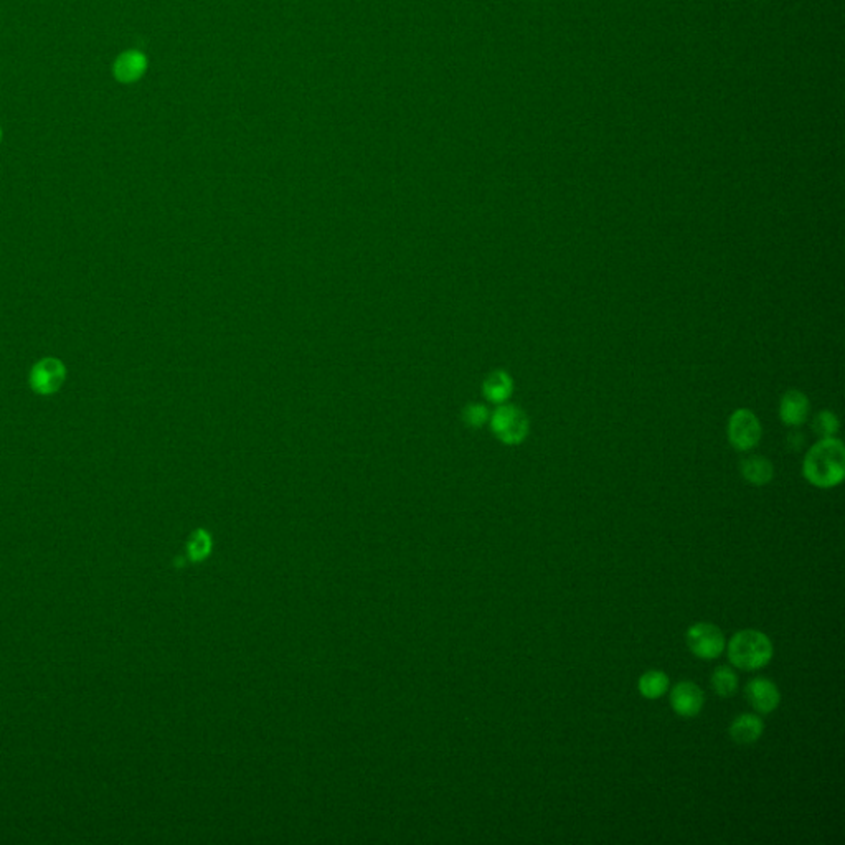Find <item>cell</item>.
I'll return each instance as SVG.
<instances>
[{
    "instance_id": "obj_3",
    "label": "cell",
    "mask_w": 845,
    "mask_h": 845,
    "mask_svg": "<svg viewBox=\"0 0 845 845\" xmlns=\"http://www.w3.org/2000/svg\"><path fill=\"white\" fill-rule=\"evenodd\" d=\"M491 428L500 443L517 446L529 436L530 421L519 406L502 403L491 417Z\"/></svg>"
},
{
    "instance_id": "obj_18",
    "label": "cell",
    "mask_w": 845,
    "mask_h": 845,
    "mask_svg": "<svg viewBox=\"0 0 845 845\" xmlns=\"http://www.w3.org/2000/svg\"><path fill=\"white\" fill-rule=\"evenodd\" d=\"M487 419H489V411H487L485 406L477 405V403L466 406V410H464V421H466L469 427L479 428V427L484 425Z\"/></svg>"
},
{
    "instance_id": "obj_2",
    "label": "cell",
    "mask_w": 845,
    "mask_h": 845,
    "mask_svg": "<svg viewBox=\"0 0 845 845\" xmlns=\"http://www.w3.org/2000/svg\"><path fill=\"white\" fill-rule=\"evenodd\" d=\"M728 661L742 670H758L769 664L773 659V643L765 632L743 630L733 634L727 646Z\"/></svg>"
},
{
    "instance_id": "obj_8",
    "label": "cell",
    "mask_w": 845,
    "mask_h": 845,
    "mask_svg": "<svg viewBox=\"0 0 845 845\" xmlns=\"http://www.w3.org/2000/svg\"><path fill=\"white\" fill-rule=\"evenodd\" d=\"M744 694H746L748 703L761 715L773 713L781 703V692L778 686L765 677H756L753 680H750L744 688Z\"/></svg>"
},
{
    "instance_id": "obj_19",
    "label": "cell",
    "mask_w": 845,
    "mask_h": 845,
    "mask_svg": "<svg viewBox=\"0 0 845 845\" xmlns=\"http://www.w3.org/2000/svg\"><path fill=\"white\" fill-rule=\"evenodd\" d=\"M0 141H2V129H0Z\"/></svg>"
},
{
    "instance_id": "obj_14",
    "label": "cell",
    "mask_w": 845,
    "mask_h": 845,
    "mask_svg": "<svg viewBox=\"0 0 845 845\" xmlns=\"http://www.w3.org/2000/svg\"><path fill=\"white\" fill-rule=\"evenodd\" d=\"M669 686H670V680L662 670H647V672H644L641 678H639V682H638L639 694L643 695L644 699L647 700L662 697L665 692L669 690Z\"/></svg>"
},
{
    "instance_id": "obj_10",
    "label": "cell",
    "mask_w": 845,
    "mask_h": 845,
    "mask_svg": "<svg viewBox=\"0 0 845 845\" xmlns=\"http://www.w3.org/2000/svg\"><path fill=\"white\" fill-rule=\"evenodd\" d=\"M147 69V57L142 52L127 50L114 61V78L119 83L131 85L144 77Z\"/></svg>"
},
{
    "instance_id": "obj_13",
    "label": "cell",
    "mask_w": 845,
    "mask_h": 845,
    "mask_svg": "<svg viewBox=\"0 0 845 845\" xmlns=\"http://www.w3.org/2000/svg\"><path fill=\"white\" fill-rule=\"evenodd\" d=\"M512 390H514V382H512L510 375L508 372H502V370L491 373L485 378L484 385H483L485 398L489 402L496 403V405L506 403L508 396L512 394Z\"/></svg>"
},
{
    "instance_id": "obj_15",
    "label": "cell",
    "mask_w": 845,
    "mask_h": 845,
    "mask_svg": "<svg viewBox=\"0 0 845 845\" xmlns=\"http://www.w3.org/2000/svg\"><path fill=\"white\" fill-rule=\"evenodd\" d=\"M711 687L713 690L723 697V699H728V697H733L738 690V676L736 672L733 670L732 667L728 665H720L713 670L711 674Z\"/></svg>"
},
{
    "instance_id": "obj_9",
    "label": "cell",
    "mask_w": 845,
    "mask_h": 845,
    "mask_svg": "<svg viewBox=\"0 0 845 845\" xmlns=\"http://www.w3.org/2000/svg\"><path fill=\"white\" fill-rule=\"evenodd\" d=\"M811 411L809 398L800 390H788L779 403V418L788 427H800Z\"/></svg>"
},
{
    "instance_id": "obj_6",
    "label": "cell",
    "mask_w": 845,
    "mask_h": 845,
    "mask_svg": "<svg viewBox=\"0 0 845 845\" xmlns=\"http://www.w3.org/2000/svg\"><path fill=\"white\" fill-rule=\"evenodd\" d=\"M28 382L37 394L48 396L57 394L67 382V367L60 359L45 357L32 367Z\"/></svg>"
},
{
    "instance_id": "obj_17",
    "label": "cell",
    "mask_w": 845,
    "mask_h": 845,
    "mask_svg": "<svg viewBox=\"0 0 845 845\" xmlns=\"http://www.w3.org/2000/svg\"><path fill=\"white\" fill-rule=\"evenodd\" d=\"M210 548H212V540H210V535L203 530H197L191 537L189 540V545H187V552H189V557L193 562H200L203 560L208 553H210Z\"/></svg>"
},
{
    "instance_id": "obj_12",
    "label": "cell",
    "mask_w": 845,
    "mask_h": 845,
    "mask_svg": "<svg viewBox=\"0 0 845 845\" xmlns=\"http://www.w3.org/2000/svg\"><path fill=\"white\" fill-rule=\"evenodd\" d=\"M740 473L743 475L744 481L753 485H767L771 483L775 475V467L767 458L763 456H748L744 458L740 464Z\"/></svg>"
},
{
    "instance_id": "obj_1",
    "label": "cell",
    "mask_w": 845,
    "mask_h": 845,
    "mask_svg": "<svg viewBox=\"0 0 845 845\" xmlns=\"http://www.w3.org/2000/svg\"><path fill=\"white\" fill-rule=\"evenodd\" d=\"M802 475L809 484L831 489L841 484L845 475V450L837 438H821L802 461Z\"/></svg>"
},
{
    "instance_id": "obj_4",
    "label": "cell",
    "mask_w": 845,
    "mask_h": 845,
    "mask_svg": "<svg viewBox=\"0 0 845 845\" xmlns=\"http://www.w3.org/2000/svg\"><path fill=\"white\" fill-rule=\"evenodd\" d=\"M686 641L690 653L702 661H713L720 657L727 647V641L720 628L711 622H697L690 626L686 634Z\"/></svg>"
},
{
    "instance_id": "obj_16",
    "label": "cell",
    "mask_w": 845,
    "mask_h": 845,
    "mask_svg": "<svg viewBox=\"0 0 845 845\" xmlns=\"http://www.w3.org/2000/svg\"><path fill=\"white\" fill-rule=\"evenodd\" d=\"M841 428L839 418L833 411H821L812 419V429L821 438H833Z\"/></svg>"
},
{
    "instance_id": "obj_7",
    "label": "cell",
    "mask_w": 845,
    "mask_h": 845,
    "mask_svg": "<svg viewBox=\"0 0 845 845\" xmlns=\"http://www.w3.org/2000/svg\"><path fill=\"white\" fill-rule=\"evenodd\" d=\"M703 705H705L703 690L690 680L678 682L670 692V707L678 717L694 719L703 711Z\"/></svg>"
},
{
    "instance_id": "obj_5",
    "label": "cell",
    "mask_w": 845,
    "mask_h": 845,
    "mask_svg": "<svg viewBox=\"0 0 845 845\" xmlns=\"http://www.w3.org/2000/svg\"><path fill=\"white\" fill-rule=\"evenodd\" d=\"M727 435L736 451H750L761 440L760 419L750 410H736L728 419Z\"/></svg>"
},
{
    "instance_id": "obj_11",
    "label": "cell",
    "mask_w": 845,
    "mask_h": 845,
    "mask_svg": "<svg viewBox=\"0 0 845 845\" xmlns=\"http://www.w3.org/2000/svg\"><path fill=\"white\" fill-rule=\"evenodd\" d=\"M730 736L733 742L738 744H753L761 738L765 732V723L753 713L738 715L730 725Z\"/></svg>"
}]
</instances>
